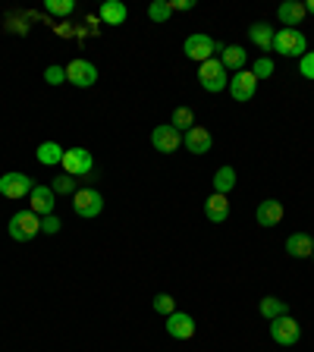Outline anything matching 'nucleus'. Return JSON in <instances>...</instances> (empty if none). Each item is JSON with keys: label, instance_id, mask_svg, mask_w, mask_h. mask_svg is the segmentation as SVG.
<instances>
[{"label": "nucleus", "instance_id": "nucleus-1", "mask_svg": "<svg viewBox=\"0 0 314 352\" xmlns=\"http://www.w3.org/2000/svg\"><path fill=\"white\" fill-rule=\"evenodd\" d=\"M7 233H10V239H16V242H32L41 233V217H38L35 211H16L7 223Z\"/></svg>", "mask_w": 314, "mask_h": 352}, {"label": "nucleus", "instance_id": "nucleus-2", "mask_svg": "<svg viewBox=\"0 0 314 352\" xmlns=\"http://www.w3.org/2000/svg\"><path fill=\"white\" fill-rule=\"evenodd\" d=\"M273 51L283 54V57H305L308 54V38L299 29H280L273 35Z\"/></svg>", "mask_w": 314, "mask_h": 352}, {"label": "nucleus", "instance_id": "nucleus-3", "mask_svg": "<svg viewBox=\"0 0 314 352\" xmlns=\"http://www.w3.org/2000/svg\"><path fill=\"white\" fill-rule=\"evenodd\" d=\"M60 167H63L66 176L79 179V176H88L91 170H95V157H91V151H88V148H66Z\"/></svg>", "mask_w": 314, "mask_h": 352}, {"label": "nucleus", "instance_id": "nucleus-4", "mask_svg": "<svg viewBox=\"0 0 314 352\" xmlns=\"http://www.w3.org/2000/svg\"><path fill=\"white\" fill-rule=\"evenodd\" d=\"M198 82H201L205 91L217 95V91H223V88L229 85V76H227V69H223V63H220L217 57H211L208 63H201V69H198Z\"/></svg>", "mask_w": 314, "mask_h": 352}, {"label": "nucleus", "instance_id": "nucleus-5", "mask_svg": "<svg viewBox=\"0 0 314 352\" xmlns=\"http://www.w3.org/2000/svg\"><path fill=\"white\" fill-rule=\"evenodd\" d=\"M183 51L189 60H195V63H208V60L214 57V51H220V44L214 41L211 35H201V32H195V35L186 38Z\"/></svg>", "mask_w": 314, "mask_h": 352}, {"label": "nucleus", "instance_id": "nucleus-6", "mask_svg": "<svg viewBox=\"0 0 314 352\" xmlns=\"http://www.w3.org/2000/svg\"><path fill=\"white\" fill-rule=\"evenodd\" d=\"M73 211L79 214V217H85V220L98 217V214L104 211V195L98 189H79L73 195Z\"/></svg>", "mask_w": 314, "mask_h": 352}, {"label": "nucleus", "instance_id": "nucleus-7", "mask_svg": "<svg viewBox=\"0 0 314 352\" xmlns=\"http://www.w3.org/2000/svg\"><path fill=\"white\" fill-rule=\"evenodd\" d=\"M299 321H295L293 315H280L271 321V337L277 346H295L299 343Z\"/></svg>", "mask_w": 314, "mask_h": 352}, {"label": "nucleus", "instance_id": "nucleus-8", "mask_svg": "<svg viewBox=\"0 0 314 352\" xmlns=\"http://www.w3.org/2000/svg\"><path fill=\"white\" fill-rule=\"evenodd\" d=\"M32 189H35L32 176L19 173V170H13V173H3V176H0V195H7V198H29Z\"/></svg>", "mask_w": 314, "mask_h": 352}, {"label": "nucleus", "instance_id": "nucleus-9", "mask_svg": "<svg viewBox=\"0 0 314 352\" xmlns=\"http://www.w3.org/2000/svg\"><path fill=\"white\" fill-rule=\"evenodd\" d=\"M66 82H73L76 88H91L98 82V66L91 60H73L66 66Z\"/></svg>", "mask_w": 314, "mask_h": 352}, {"label": "nucleus", "instance_id": "nucleus-10", "mask_svg": "<svg viewBox=\"0 0 314 352\" xmlns=\"http://www.w3.org/2000/svg\"><path fill=\"white\" fill-rule=\"evenodd\" d=\"M227 88H229V95H233V101H251L258 91V79L251 76V69H242V73H233Z\"/></svg>", "mask_w": 314, "mask_h": 352}, {"label": "nucleus", "instance_id": "nucleus-11", "mask_svg": "<svg viewBox=\"0 0 314 352\" xmlns=\"http://www.w3.org/2000/svg\"><path fill=\"white\" fill-rule=\"evenodd\" d=\"M151 145L157 148L161 154H173L176 148L183 145V132L176 129V126H157V129L151 132Z\"/></svg>", "mask_w": 314, "mask_h": 352}, {"label": "nucleus", "instance_id": "nucleus-12", "mask_svg": "<svg viewBox=\"0 0 314 352\" xmlns=\"http://www.w3.org/2000/svg\"><path fill=\"white\" fill-rule=\"evenodd\" d=\"M167 333L173 340H192L195 337V318L186 315V311H173V315H167Z\"/></svg>", "mask_w": 314, "mask_h": 352}, {"label": "nucleus", "instance_id": "nucleus-13", "mask_svg": "<svg viewBox=\"0 0 314 352\" xmlns=\"http://www.w3.org/2000/svg\"><path fill=\"white\" fill-rule=\"evenodd\" d=\"M183 145H186V151H192V154H208L214 145V135L205 129V126H192V129L183 135Z\"/></svg>", "mask_w": 314, "mask_h": 352}, {"label": "nucleus", "instance_id": "nucleus-14", "mask_svg": "<svg viewBox=\"0 0 314 352\" xmlns=\"http://www.w3.org/2000/svg\"><path fill=\"white\" fill-rule=\"evenodd\" d=\"M29 198H32L29 211H35L38 217H47V214H54V208H57V195H54L51 186H35Z\"/></svg>", "mask_w": 314, "mask_h": 352}, {"label": "nucleus", "instance_id": "nucleus-15", "mask_svg": "<svg viewBox=\"0 0 314 352\" xmlns=\"http://www.w3.org/2000/svg\"><path fill=\"white\" fill-rule=\"evenodd\" d=\"M205 217L211 220V223H227V217H229V198L227 195H208V201H205Z\"/></svg>", "mask_w": 314, "mask_h": 352}, {"label": "nucleus", "instance_id": "nucleus-16", "mask_svg": "<svg viewBox=\"0 0 314 352\" xmlns=\"http://www.w3.org/2000/svg\"><path fill=\"white\" fill-rule=\"evenodd\" d=\"M280 220H283V201L267 198V201L258 205V223H261V227H277Z\"/></svg>", "mask_w": 314, "mask_h": 352}, {"label": "nucleus", "instance_id": "nucleus-17", "mask_svg": "<svg viewBox=\"0 0 314 352\" xmlns=\"http://www.w3.org/2000/svg\"><path fill=\"white\" fill-rule=\"evenodd\" d=\"M273 35H277V29L267 25V22H255V25L249 29V38H251V44H255L258 51H273Z\"/></svg>", "mask_w": 314, "mask_h": 352}, {"label": "nucleus", "instance_id": "nucleus-18", "mask_svg": "<svg viewBox=\"0 0 314 352\" xmlns=\"http://www.w3.org/2000/svg\"><path fill=\"white\" fill-rule=\"evenodd\" d=\"M277 16H280V22H283L286 29H293V25H299L308 13H305V3H299V0H286V3H280Z\"/></svg>", "mask_w": 314, "mask_h": 352}, {"label": "nucleus", "instance_id": "nucleus-19", "mask_svg": "<svg viewBox=\"0 0 314 352\" xmlns=\"http://www.w3.org/2000/svg\"><path fill=\"white\" fill-rule=\"evenodd\" d=\"M98 19L107 22V25H123V22L129 19V10H126V3H120V0H107L101 7V13H98Z\"/></svg>", "mask_w": 314, "mask_h": 352}, {"label": "nucleus", "instance_id": "nucleus-20", "mask_svg": "<svg viewBox=\"0 0 314 352\" xmlns=\"http://www.w3.org/2000/svg\"><path fill=\"white\" fill-rule=\"evenodd\" d=\"M286 252H289L293 258H311L314 239L308 233H293L289 239H286Z\"/></svg>", "mask_w": 314, "mask_h": 352}, {"label": "nucleus", "instance_id": "nucleus-21", "mask_svg": "<svg viewBox=\"0 0 314 352\" xmlns=\"http://www.w3.org/2000/svg\"><path fill=\"white\" fill-rule=\"evenodd\" d=\"M223 51V57H220V63H223V69H233V73H242V66H245V60H249V54L242 51L239 44H229V47H220Z\"/></svg>", "mask_w": 314, "mask_h": 352}, {"label": "nucleus", "instance_id": "nucleus-22", "mask_svg": "<svg viewBox=\"0 0 314 352\" xmlns=\"http://www.w3.org/2000/svg\"><path fill=\"white\" fill-rule=\"evenodd\" d=\"M63 151L66 148H60L57 142H41L35 157H38V164H44V167H57V164L63 161Z\"/></svg>", "mask_w": 314, "mask_h": 352}, {"label": "nucleus", "instance_id": "nucleus-23", "mask_svg": "<svg viewBox=\"0 0 314 352\" xmlns=\"http://www.w3.org/2000/svg\"><path fill=\"white\" fill-rule=\"evenodd\" d=\"M258 311H261V318L273 321V318H280V315H289V305H286L283 299H277V296H267V299H261Z\"/></svg>", "mask_w": 314, "mask_h": 352}, {"label": "nucleus", "instance_id": "nucleus-24", "mask_svg": "<svg viewBox=\"0 0 314 352\" xmlns=\"http://www.w3.org/2000/svg\"><path fill=\"white\" fill-rule=\"evenodd\" d=\"M236 186V170L233 167H220L217 173H214V192L217 195H229Z\"/></svg>", "mask_w": 314, "mask_h": 352}, {"label": "nucleus", "instance_id": "nucleus-25", "mask_svg": "<svg viewBox=\"0 0 314 352\" xmlns=\"http://www.w3.org/2000/svg\"><path fill=\"white\" fill-rule=\"evenodd\" d=\"M170 126H176L179 132H189L192 126H195V113H192V107H176L173 110V120H170Z\"/></svg>", "mask_w": 314, "mask_h": 352}, {"label": "nucleus", "instance_id": "nucleus-26", "mask_svg": "<svg viewBox=\"0 0 314 352\" xmlns=\"http://www.w3.org/2000/svg\"><path fill=\"white\" fill-rule=\"evenodd\" d=\"M170 16H173V10H170V3H164V0H154L151 7H148V19L151 22H167Z\"/></svg>", "mask_w": 314, "mask_h": 352}, {"label": "nucleus", "instance_id": "nucleus-27", "mask_svg": "<svg viewBox=\"0 0 314 352\" xmlns=\"http://www.w3.org/2000/svg\"><path fill=\"white\" fill-rule=\"evenodd\" d=\"M51 189H54V195H76V192H79V189H76V179H73V176H66V173L54 179Z\"/></svg>", "mask_w": 314, "mask_h": 352}, {"label": "nucleus", "instance_id": "nucleus-28", "mask_svg": "<svg viewBox=\"0 0 314 352\" xmlns=\"http://www.w3.org/2000/svg\"><path fill=\"white\" fill-rule=\"evenodd\" d=\"M151 305H154V311H157V315H173V311H176V302H173V296H170V293H157Z\"/></svg>", "mask_w": 314, "mask_h": 352}, {"label": "nucleus", "instance_id": "nucleus-29", "mask_svg": "<svg viewBox=\"0 0 314 352\" xmlns=\"http://www.w3.org/2000/svg\"><path fill=\"white\" fill-rule=\"evenodd\" d=\"M251 76H255V79H271L273 76V60L271 57H258L255 66H251Z\"/></svg>", "mask_w": 314, "mask_h": 352}, {"label": "nucleus", "instance_id": "nucleus-30", "mask_svg": "<svg viewBox=\"0 0 314 352\" xmlns=\"http://www.w3.org/2000/svg\"><path fill=\"white\" fill-rule=\"evenodd\" d=\"M73 10H76L73 0H47V13H54V16H69Z\"/></svg>", "mask_w": 314, "mask_h": 352}, {"label": "nucleus", "instance_id": "nucleus-31", "mask_svg": "<svg viewBox=\"0 0 314 352\" xmlns=\"http://www.w3.org/2000/svg\"><path fill=\"white\" fill-rule=\"evenodd\" d=\"M44 82H47V85H63L66 66H47V69H44Z\"/></svg>", "mask_w": 314, "mask_h": 352}, {"label": "nucleus", "instance_id": "nucleus-32", "mask_svg": "<svg viewBox=\"0 0 314 352\" xmlns=\"http://www.w3.org/2000/svg\"><path fill=\"white\" fill-rule=\"evenodd\" d=\"M299 73L305 76V79H311V82H314V51H308L305 57L299 60Z\"/></svg>", "mask_w": 314, "mask_h": 352}, {"label": "nucleus", "instance_id": "nucleus-33", "mask_svg": "<svg viewBox=\"0 0 314 352\" xmlns=\"http://www.w3.org/2000/svg\"><path fill=\"white\" fill-rule=\"evenodd\" d=\"M41 233H47V236L60 233V217H57V214H47V217H41Z\"/></svg>", "mask_w": 314, "mask_h": 352}, {"label": "nucleus", "instance_id": "nucleus-34", "mask_svg": "<svg viewBox=\"0 0 314 352\" xmlns=\"http://www.w3.org/2000/svg\"><path fill=\"white\" fill-rule=\"evenodd\" d=\"M170 10H183V13H189V10H195V0H173Z\"/></svg>", "mask_w": 314, "mask_h": 352}, {"label": "nucleus", "instance_id": "nucleus-35", "mask_svg": "<svg viewBox=\"0 0 314 352\" xmlns=\"http://www.w3.org/2000/svg\"><path fill=\"white\" fill-rule=\"evenodd\" d=\"M305 13H311V16H314V0H308V3H305Z\"/></svg>", "mask_w": 314, "mask_h": 352}, {"label": "nucleus", "instance_id": "nucleus-36", "mask_svg": "<svg viewBox=\"0 0 314 352\" xmlns=\"http://www.w3.org/2000/svg\"><path fill=\"white\" fill-rule=\"evenodd\" d=\"M311 258H314V252H311Z\"/></svg>", "mask_w": 314, "mask_h": 352}]
</instances>
